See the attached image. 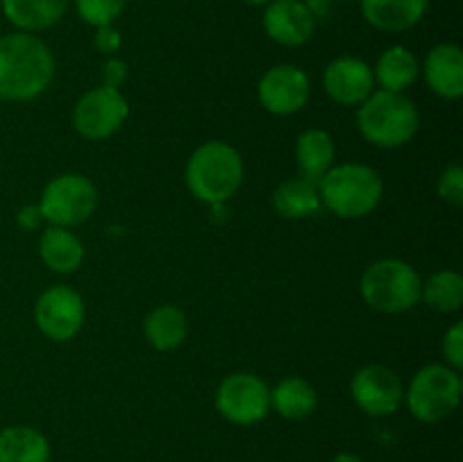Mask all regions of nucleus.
Instances as JSON below:
<instances>
[{
    "label": "nucleus",
    "instance_id": "f257e3e1",
    "mask_svg": "<svg viewBox=\"0 0 463 462\" xmlns=\"http://www.w3.org/2000/svg\"><path fill=\"white\" fill-rule=\"evenodd\" d=\"M54 77L48 45L30 32L0 36V100L27 102L43 93Z\"/></svg>",
    "mask_w": 463,
    "mask_h": 462
},
{
    "label": "nucleus",
    "instance_id": "f03ea898",
    "mask_svg": "<svg viewBox=\"0 0 463 462\" xmlns=\"http://www.w3.org/2000/svg\"><path fill=\"white\" fill-rule=\"evenodd\" d=\"M244 179V163L238 149L222 140L199 145L185 166L188 190L203 204H224L238 193Z\"/></svg>",
    "mask_w": 463,
    "mask_h": 462
},
{
    "label": "nucleus",
    "instance_id": "7ed1b4c3",
    "mask_svg": "<svg viewBox=\"0 0 463 462\" xmlns=\"http://www.w3.org/2000/svg\"><path fill=\"white\" fill-rule=\"evenodd\" d=\"M419 122L416 104L405 93L393 91H373L357 109V127L375 148H402L416 136Z\"/></svg>",
    "mask_w": 463,
    "mask_h": 462
},
{
    "label": "nucleus",
    "instance_id": "20e7f679",
    "mask_svg": "<svg viewBox=\"0 0 463 462\" xmlns=\"http://www.w3.org/2000/svg\"><path fill=\"white\" fill-rule=\"evenodd\" d=\"M321 207L339 217H366L378 208L383 199V179L364 163H342L333 166L317 184Z\"/></svg>",
    "mask_w": 463,
    "mask_h": 462
},
{
    "label": "nucleus",
    "instance_id": "39448f33",
    "mask_svg": "<svg viewBox=\"0 0 463 462\" xmlns=\"http://www.w3.org/2000/svg\"><path fill=\"white\" fill-rule=\"evenodd\" d=\"M423 279L414 265L401 258L371 263L360 281V293L373 311L405 313L420 302Z\"/></svg>",
    "mask_w": 463,
    "mask_h": 462
},
{
    "label": "nucleus",
    "instance_id": "423d86ee",
    "mask_svg": "<svg viewBox=\"0 0 463 462\" xmlns=\"http://www.w3.org/2000/svg\"><path fill=\"white\" fill-rule=\"evenodd\" d=\"M461 390L459 371L448 365H428L411 379L402 399L416 419L423 424H439L457 410Z\"/></svg>",
    "mask_w": 463,
    "mask_h": 462
},
{
    "label": "nucleus",
    "instance_id": "0eeeda50",
    "mask_svg": "<svg viewBox=\"0 0 463 462\" xmlns=\"http://www.w3.org/2000/svg\"><path fill=\"white\" fill-rule=\"evenodd\" d=\"M98 207V188L93 181L77 172H66L50 181L41 195V216L52 226L81 225L93 216Z\"/></svg>",
    "mask_w": 463,
    "mask_h": 462
},
{
    "label": "nucleus",
    "instance_id": "6e6552de",
    "mask_svg": "<svg viewBox=\"0 0 463 462\" xmlns=\"http://www.w3.org/2000/svg\"><path fill=\"white\" fill-rule=\"evenodd\" d=\"M217 412L235 426H253L269 412V388L249 371L226 376L215 392Z\"/></svg>",
    "mask_w": 463,
    "mask_h": 462
},
{
    "label": "nucleus",
    "instance_id": "1a4fd4ad",
    "mask_svg": "<svg viewBox=\"0 0 463 462\" xmlns=\"http://www.w3.org/2000/svg\"><path fill=\"white\" fill-rule=\"evenodd\" d=\"M127 116H129V104L120 89L99 84L77 100L72 125L84 139L104 140L125 125Z\"/></svg>",
    "mask_w": 463,
    "mask_h": 462
},
{
    "label": "nucleus",
    "instance_id": "9d476101",
    "mask_svg": "<svg viewBox=\"0 0 463 462\" xmlns=\"http://www.w3.org/2000/svg\"><path fill=\"white\" fill-rule=\"evenodd\" d=\"M34 320L45 338L54 342H66L75 338L84 326V299L68 285H52L36 299Z\"/></svg>",
    "mask_w": 463,
    "mask_h": 462
},
{
    "label": "nucleus",
    "instance_id": "9b49d317",
    "mask_svg": "<svg viewBox=\"0 0 463 462\" xmlns=\"http://www.w3.org/2000/svg\"><path fill=\"white\" fill-rule=\"evenodd\" d=\"M351 394L357 408L366 415L389 417L401 408L405 390L393 370L384 365H366L353 376Z\"/></svg>",
    "mask_w": 463,
    "mask_h": 462
},
{
    "label": "nucleus",
    "instance_id": "f8f14e48",
    "mask_svg": "<svg viewBox=\"0 0 463 462\" xmlns=\"http://www.w3.org/2000/svg\"><path fill=\"white\" fill-rule=\"evenodd\" d=\"M310 98V77L292 63L269 68L258 82V100L274 116H292L301 111Z\"/></svg>",
    "mask_w": 463,
    "mask_h": 462
},
{
    "label": "nucleus",
    "instance_id": "ddd939ff",
    "mask_svg": "<svg viewBox=\"0 0 463 462\" xmlns=\"http://www.w3.org/2000/svg\"><path fill=\"white\" fill-rule=\"evenodd\" d=\"M324 89L342 107H360L375 91L373 68L360 57H337L326 66Z\"/></svg>",
    "mask_w": 463,
    "mask_h": 462
},
{
    "label": "nucleus",
    "instance_id": "4468645a",
    "mask_svg": "<svg viewBox=\"0 0 463 462\" xmlns=\"http://www.w3.org/2000/svg\"><path fill=\"white\" fill-rule=\"evenodd\" d=\"M267 36L288 48H297L315 34V16L301 0H269L262 16Z\"/></svg>",
    "mask_w": 463,
    "mask_h": 462
},
{
    "label": "nucleus",
    "instance_id": "2eb2a0df",
    "mask_svg": "<svg viewBox=\"0 0 463 462\" xmlns=\"http://www.w3.org/2000/svg\"><path fill=\"white\" fill-rule=\"evenodd\" d=\"M425 82L443 100L463 95V53L457 43H439L428 53L423 63Z\"/></svg>",
    "mask_w": 463,
    "mask_h": 462
},
{
    "label": "nucleus",
    "instance_id": "dca6fc26",
    "mask_svg": "<svg viewBox=\"0 0 463 462\" xmlns=\"http://www.w3.org/2000/svg\"><path fill=\"white\" fill-rule=\"evenodd\" d=\"M362 16L380 32L411 30L428 14L430 0H360Z\"/></svg>",
    "mask_w": 463,
    "mask_h": 462
},
{
    "label": "nucleus",
    "instance_id": "f3484780",
    "mask_svg": "<svg viewBox=\"0 0 463 462\" xmlns=\"http://www.w3.org/2000/svg\"><path fill=\"white\" fill-rule=\"evenodd\" d=\"M3 14L21 32H41L66 16L68 0H0Z\"/></svg>",
    "mask_w": 463,
    "mask_h": 462
},
{
    "label": "nucleus",
    "instance_id": "a211bd4d",
    "mask_svg": "<svg viewBox=\"0 0 463 462\" xmlns=\"http://www.w3.org/2000/svg\"><path fill=\"white\" fill-rule=\"evenodd\" d=\"M41 261L59 274H71L84 263V245L66 226H50L39 238Z\"/></svg>",
    "mask_w": 463,
    "mask_h": 462
},
{
    "label": "nucleus",
    "instance_id": "6ab92c4d",
    "mask_svg": "<svg viewBox=\"0 0 463 462\" xmlns=\"http://www.w3.org/2000/svg\"><path fill=\"white\" fill-rule=\"evenodd\" d=\"M297 163L303 179L319 184L335 166V140L326 130H307L297 139Z\"/></svg>",
    "mask_w": 463,
    "mask_h": 462
},
{
    "label": "nucleus",
    "instance_id": "aec40b11",
    "mask_svg": "<svg viewBox=\"0 0 463 462\" xmlns=\"http://www.w3.org/2000/svg\"><path fill=\"white\" fill-rule=\"evenodd\" d=\"M419 59L405 45H392L380 54L378 63H375V84L380 89L393 91V93H405L419 77Z\"/></svg>",
    "mask_w": 463,
    "mask_h": 462
},
{
    "label": "nucleus",
    "instance_id": "412c9836",
    "mask_svg": "<svg viewBox=\"0 0 463 462\" xmlns=\"http://www.w3.org/2000/svg\"><path fill=\"white\" fill-rule=\"evenodd\" d=\"M188 315L181 308L165 303L156 306L145 317V338L158 351H172L188 338Z\"/></svg>",
    "mask_w": 463,
    "mask_h": 462
},
{
    "label": "nucleus",
    "instance_id": "4be33fe9",
    "mask_svg": "<svg viewBox=\"0 0 463 462\" xmlns=\"http://www.w3.org/2000/svg\"><path fill=\"white\" fill-rule=\"evenodd\" d=\"M317 390L301 376H288L274 390H269V406L280 417L292 421H301L317 410Z\"/></svg>",
    "mask_w": 463,
    "mask_h": 462
},
{
    "label": "nucleus",
    "instance_id": "5701e85b",
    "mask_svg": "<svg viewBox=\"0 0 463 462\" xmlns=\"http://www.w3.org/2000/svg\"><path fill=\"white\" fill-rule=\"evenodd\" d=\"M0 462H50V442L32 426L0 430Z\"/></svg>",
    "mask_w": 463,
    "mask_h": 462
},
{
    "label": "nucleus",
    "instance_id": "b1692460",
    "mask_svg": "<svg viewBox=\"0 0 463 462\" xmlns=\"http://www.w3.org/2000/svg\"><path fill=\"white\" fill-rule=\"evenodd\" d=\"M274 208L283 217H310L321 208L319 188L312 181L297 177L288 179L274 190Z\"/></svg>",
    "mask_w": 463,
    "mask_h": 462
},
{
    "label": "nucleus",
    "instance_id": "393cba45",
    "mask_svg": "<svg viewBox=\"0 0 463 462\" xmlns=\"http://www.w3.org/2000/svg\"><path fill=\"white\" fill-rule=\"evenodd\" d=\"M420 299L432 311L457 313L463 306V276L457 270H439L423 281Z\"/></svg>",
    "mask_w": 463,
    "mask_h": 462
},
{
    "label": "nucleus",
    "instance_id": "a878e982",
    "mask_svg": "<svg viewBox=\"0 0 463 462\" xmlns=\"http://www.w3.org/2000/svg\"><path fill=\"white\" fill-rule=\"evenodd\" d=\"M125 5L127 0H75L80 18L93 27L113 25L125 12Z\"/></svg>",
    "mask_w": 463,
    "mask_h": 462
},
{
    "label": "nucleus",
    "instance_id": "bb28decb",
    "mask_svg": "<svg viewBox=\"0 0 463 462\" xmlns=\"http://www.w3.org/2000/svg\"><path fill=\"white\" fill-rule=\"evenodd\" d=\"M439 195H441V199H446L448 204H452V207H461L463 204V170L461 166H450L446 168V170L441 172V177H439Z\"/></svg>",
    "mask_w": 463,
    "mask_h": 462
},
{
    "label": "nucleus",
    "instance_id": "cd10ccee",
    "mask_svg": "<svg viewBox=\"0 0 463 462\" xmlns=\"http://www.w3.org/2000/svg\"><path fill=\"white\" fill-rule=\"evenodd\" d=\"M443 356L452 370L459 371L463 367V322H455L443 335Z\"/></svg>",
    "mask_w": 463,
    "mask_h": 462
},
{
    "label": "nucleus",
    "instance_id": "c85d7f7f",
    "mask_svg": "<svg viewBox=\"0 0 463 462\" xmlns=\"http://www.w3.org/2000/svg\"><path fill=\"white\" fill-rule=\"evenodd\" d=\"M95 50L102 54H116L122 45V36L120 32L116 30L113 25H104V27H95V36H93Z\"/></svg>",
    "mask_w": 463,
    "mask_h": 462
},
{
    "label": "nucleus",
    "instance_id": "c756f323",
    "mask_svg": "<svg viewBox=\"0 0 463 462\" xmlns=\"http://www.w3.org/2000/svg\"><path fill=\"white\" fill-rule=\"evenodd\" d=\"M127 63L122 59L111 57L107 63L102 66V84L111 86V89H120L122 82L127 80Z\"/></svg>",
    "mask_w": 463,
    "mask_h": 462
},
{
    "label": "nucleus",
    "instance_id": "7c9ffc66",
    "mask_svg": "<svg viewBox=\"0 0 463 462\" xmlns=\"http://www.w3.org/2000/svg\"><path fill=\"white\" fill-rule=\"evenodd\" d=\"M16 222L23 231H32L39 229L41 222H43V216H41L39 204H25L21 211L16 213Z\"/></svg>",
    "mask_w": 463,
    "mask_h": 462
},
{
    "label": "nucleus",
    "instance_id": "2f4dec72",
    "mask_svg": "<svg viewBox=\"0 0 463 462\" xmlns=\"http://www.w3.org/2000/svg\"><path fill=\"white\" fill-rule=\"evenodd\" d=\"M307 7V12L315 16V21H324L333 12V0H301Z\"/></svg>",
    "mask_w": 463,
    "mask_h": 462
},
{
    "label": "nucleus",
    "instance_id": "473e14b6",
    "mask_svg": "<svg viewBox=\"0 0 463 462\" xmlns=\"http://www.w3.org/2000/svg\"><path fill=\"white\" fill-rule=\"evenodd\" d=\"M330 462H364V460H362L360 456H355V453H337Z\"/></svg>",
    "mask_w": 463,
    "mask_h": 462
},
{
    "label": "nucleus",
    "instance_id": "72a5a7b5",
    "mask_svg": "<svg viewBox=\"0 0 463 462\" xmlns=\"http://www.w3.org/2000/svg\"><path fill=\"white\" fill-rule=\"evenodd\" d=\"M242 3H247V5H267L269 0H242Z\"/></svg>",
    "mask_w": 463,
    "mask_h": 462
},
{
    "label": "nucleus",
    "instance_id": "f704fd0d",
    "mask_svg": "<svg viewBox=\"0 0 463 462\" xmlns=\"http://www.w3.org/2000/svg\"><path fill=\"white\" fill-rule=\"evenodd\" d=\"M342 3H355V0H342Z\"/></svg>",
    "mask_w": 463,
    "mask_h": 462
}]
</instances>
